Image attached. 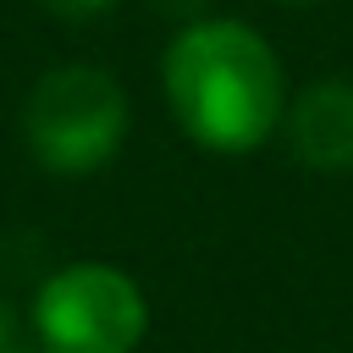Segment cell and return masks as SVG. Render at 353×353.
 Masks as SVG:
<instances>
[{"label":"cell","instance_id":"6","mask_svg":"<svg viewBox=\"0 0 353 353\" xmlns=\"http://www.w3.org/2000/svg\"><path fill=\"white\" fill-rule=\"evenodd\" d=\"M154 6H160V11H171V17H188V22H193V17H204V0H154Z\"/></svg>","mask_w":353,"mask_h":353},{"label":"cell","instance_id":"7","mask_svg":"<svg viewBox=\"0 0 353 353\" xmlns=\"http://www.w3.org/2000/svg\"><path fill=\"white\" fill-rule=\"evenodd\" d=\"M11 342H17V320H11V309L0 298V353H11Z\"/></svg>","mask_w":353,"mask_h":353},{"label":"cell","instance_id":"2","mask_svg":"<svg viewBox=\"0 0 353 353\" xmlns=\"http://www.w3.org/2000/svg\"><path fill=\"white\" fill-rule=\"evenodd\" d=\"M127 127L132 105L121 83L88 61L50 66L22 105V138L33 160L55 176H94L99 165H110L116 149L127 143Z\"/></svg>","mask_w":353,"mask_h":353},{"label":"cell","instance_id":"4","mask_svg":"<svg viewBox=\"0 0 353 353\" xmlns=\"http://www.w3.org/2000/svg\"><path fill=\"white\" fill-rule=\"evenodd\" d=\"M287 143L292 154L320 171V176H336V171H353V77H314L309 88H298L287 99Z\"/></svg>","mask_w":353,"mask_h":353},{"label":"cell","instance_id":"8","mask_svg":"<svg viewBox=\"0 0 353 353\" xmlns=\"http://www.w3.org/2000/svg\"><path fill=\"white\" fill-rule=\"evenodd\" d=\"M281 6H314V0H281Z\"/></svg>","mask_w":353,"mask_h":353},{"label":"cell","instance_id":"3","mask_svg":"<svg viewBox=\"0 0 353 353\" xmlns=\"http://www.w3.org/2000/svg\"><path fill=\"white\" fill-rule=\"evenodd\" d=\"M33 331L50 353H132L149 331V298L121 265L77 259L33 292Z\"/></svg>","mask_w":353,"mask_h":353},{"label":"cell","instance_id":"5","mask_svg":"<svg viewBox=\"0 0 353 353\" xmlns=\"http://www.w3.org/2000/svg\"><path fill=\"white\" fill-rule=\"evenodd\" d=\"M50 17H66V22H94V17H105L116 0H39Z\"/></svg>","mask_w":353,"mask_h":353},{"label":"cell","instance_id":"1","mask_svg":"<svg viewBox=\"0 0 353 353\" xmlns=\"http://www.w3.org/2000/svg\"><path fill=\"white\" fill-rule=\"evenodd\" d=\"M160 88L176 127L210 154L259 149L287 116V77L259 28L237 17H193L165 44Z\"/></svg>","mask_w":353,"mask_h":353}]
</instances>
